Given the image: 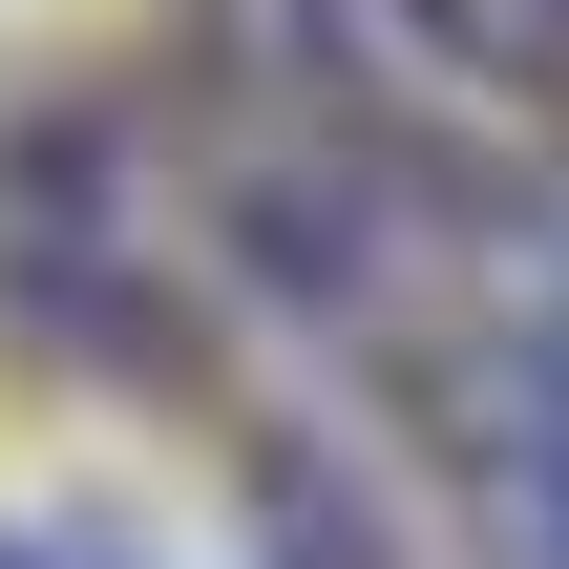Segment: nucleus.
<instances>
[{
  "label": "nucleus",
  "mask_w": 569,
  "mask_h": 569,
  "mask_svg": "<svg viewBox=\"0 0 569 569\" xmlns=\"http://www.w3.org/2000/svg\"><path fill=\"white\" fill-rule=\"evenodd\" d=\"M211 232H232V274L296 296V317H401L422 253L465 232V190H443L380 106H317V127H253V148L211 169Z\"/></svg>",
  "instance_id": "nucleus-1"
},
{
  "label": "nucleus",
  "mask_w": 569,
  "mask_h": 569,
  "mask_svg": "<svg viewBox=\"0 0 569 569\" xmlns=\"http://www.w3.org/2000/svg\"><path fill=\"white\" fill-rule=\"evenodd\" d=\"M190 63L253 106V127H317V106H380L359 63V0H190Z\"/></svg>",
  "instance_id": "nucleus-2"
},
{
  "label": "nucleus",
  "mask_w": 569,
  "mask_h": 569,
  "mask_svg": "<svg viewBox=\"0 0 569 569\" xmlns=\"http://www.w3.org/2000/svg\"><path fill=\"white\" fill-rule=\"evenodd\" d=\"M549 21H569V0H549Z\"/></svg>",
  "instance_id": "nucleus-3"
},
{
  "label": "nucleus",
  "mask_w": 569,
  "mask_h": 569,
  "mask_svg": "<svg viewBox=\"0 0 569 569\" xmlns=\"http://www.w3.org/2000/svg\"><path fill=\"white\" fill-rule=\"evenodd\" d=\"M0 569H21V549H0Z\"/></svg>",
  "instance_id": "nucleus-4"
}]
</instances>
